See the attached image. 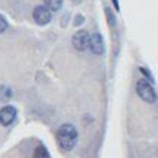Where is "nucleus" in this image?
Returning <instances> with one entry per match:
<instances>
[{
	"instance_id": "2",
	"label": "nucleus",
	"mask_w": 158,
	"mask_h": 158,
	"mask_svg": "<svg viewBox=\"0 0 158 158\" xmlns=\"http://www.w3.org/2000/svg\"><path fill=\"white\" fill-rule=\"evenodd\" d=\"M136 93L147 103H155L157 102V93L154 90L152 84L147 80H138L136 81Z\"/></svg>"
},
{
	"instance_id": "1",
	"label": "nucleus",
	"mask_w": 158,
	"mask_h": 158,
	"mask_svg": "<svg viewBox=\"0 0 158 158\" xmlns=\"http://www.w3.org/2000/svg\"><path fill=\"white\" fill-rule=\"evenodd\" d=\"M55 136H57V142L62 151H71L77 144L78 132L71 123H64L58 128Z\"/></svg>"
},
{
	"instance_id": "6",
	"label": "nucleus",
	"mask_w": 158,
	"mask_h": 158,
	"mask_svg": "<svg viewBox=\"0 0 158 158\" xmlns=\"http://www.w3.org/2000/svg\"><path fill=\"white\" fill-rule=\"evenodd\" d=\"M89 48L91 49V52L96 55H102L105 52V44H103V38L100 34H93L90 35V44Z\"/></svg>"
},
{
	"instance_id": "11",
	"label": "nucleus",
	"mask_w": 158,
	"mask_h": 158,
	"mask_svg": "<svg viewBox=\"0 0 158 158\" xmlns=\"http://www.w3.org/2000/svg\"><path fill=\"white\" fill-rule=\"evenodd\" d=\"M139 71L142 73V74H144L145 77H148V78H149V81H152V77H151V74H149V71H147L145 68H139Z\"/></svg>"
},
{
	"instance_id": "5",
	"label": "nucleus",
	"mask_w": 158,
	"mask_h": 158,
	"mask_svg": "<svg viewBox=\"0 0 158 158\" xmlns=\"http://www.w3.org/2000/svg\"><path fill=\"white\" fill-rule=\"evenodd\" d=\"M16 119V107L13 106H5L0 110V123L3 126H9Z\"/></svg>"
},
{
	"instance_id": "7",
	"label": "nucleus",
	"mask_w": 158,
	"mask_h": 158,
	"mask_svg": "<svg viewBox=\"0 0 158 158\" xmlns=\"http://www.w3.org/2000/svg\"><path fill=\"white\" fill-rule=\"evenodd\" d=\"M62 2H64V0H44L45 6H47L51 12H58V10L61 9Z\"/></svg>"
},
{
	"instance_id": "13",
	"label": "nucleus",
	"mask_w": 158,
	"mask_h": 158,
	"mask_svg": "<svg viewBox=\"0 0 158 158\" xmlns=\"http://www.w3.org/2000/svg\"><path fill=\"white\" fill-rule=\"evenodd\" d=\"M113 6H115L116 10H119V3H118V0H113Z\"/></svg>"
},
{
	"instance_id": "3",
	"label": "nucleus",
	"mask_w": 158,
	"mask_h": 158,
	"mask_svg": "<svg viewBox=\"0 0 158 158\" xmlns=\"http://www.w3.org/2000/svg\"><path fill=\"white\" fill-rule=\"evenodd\" d=\"M90 44V35L87 34L86 31H78L73 36V47L77 51H86L89 48Z\"/></svg>"
},
{
	"instance_id": "4",
	"label": "nucleus",
	"mask_w": 158,
	"mask_h": 158,
	"mask_svg": "<svg viewBox=\"0 0 158 158\" xmlns=\"http://www.w3.org/2000/svg\"><path fill=\"white\" fill-rule=\"evenodd\" d=\"M34 20L38 25H41V26L49 23V20H51V10L47 6H36L34 9Z\"/></svg>"
},
{
	"instance_id": "8",
	"label": "nucleus",
	"mask_w": 158,
	"mask_h": 158,
	"mask_svg": "<svg viewBox=\"0 0 158 158\" xmlns=\"http://www.w3.org/2000/svg\"><path fill=\"white\" fill-rule=\"evenodd\" d=\"M34 158H51V155L44 145H38L34 151Z\"/></svg>"
},
{
	"instance_id": "10",
	"label": "nucleus",
	"mask_w": 158,
	"mask_h": 158,
	"mask_svg": "<svg viewBox=\"0 0 158 158\" xmlns=\"http://www.w3.org/2000/svg\"><path fill=\"white\" fill-rule=\"evenodd\" d=\"M6 29H7V20H6L5 18L0 15V34H3Z\"/></svg>"
},
{
	"instance_id": "12",
	"label": "nucleus",
	"mask_w": 158,
	"mask_h": 158,
	"mask_svg": "<svg viewBox=\"0 0 158 158\" xmlns=\"http://www.w3.org/2000/svg\"><path fill=\"white\" fill-rule=\"evenodd\" d=\"M81 22H83V16H77V19H76V22H74V23L78 25V23H81Z\"/></svg>"
},
{
	"instance_id": "9",
	"label": "nucleus",
	"mask_w": 158,
	"mask_h": 158,
	"mask_svg": "<svg viewBox=\"0 0 158 158\" xmlns=\"http://www.w3.org/2000/svg\"><path fill=\"white\" fill-rule=\"evenodd\" d=\"M10 97H12V90H10L9 87H6V86L0 87V99L2 100H7Z\"/></svg>"
}]
</instances>
